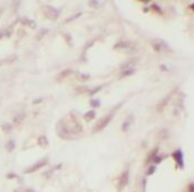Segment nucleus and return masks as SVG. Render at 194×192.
I'll list each match as a JSON object with an SVG mask.
<instances>
[{
  "label": "nucleus",
  "instance_id": "7",
  "mask_svg": "<svg viewBox=\"0 0 194 192\" xmlns=\"http://www.w3.org/2000/svg\"><path fill=\"white\" fill-rule=\"evenodd\" d=\"M153 47L155 50H163V49H166L169 50L167 46L164 44V41H161V40H155L153 43Z\"/></svg>",
  "mask_w": 194,
  "mask_h": 192
},
{
  "label": "nucleus",
  "instance_id": "4",
  "mask_svg": "<svg viewBox=\"0 0 194 192\" xmlns=\"http://www.w3.org/2000/svg\"><path fill=\"white\" fill-rule=\"evenodd\" d=\"M114 48L115 49H123L124 52H128V49L134 48V46L132 45L131 41H121V43H118V44H116V45L114 46Z\"/></svg>",
  "mask_w": 194,
  "mask_h": 192
},
{
  "label": "nucleus",
  "instance_id": "3",
  "mask_svg": "<svg viewBox=\"0 0 194 192\" xmlns=\"http://www.w3.org/2000/svg\"><path fill=\"white\" fill-rule=\"evenodd\" d=\"M44 9H45V15L48 17L49 19H51V20H55V19H57V17H58V15H59V11H58L55 7H51V6H46Z\"/></svg>",
  "mask_w": 194,
  "mask_h": 192
},
{
  "label": "nucleus",
  "instance_id": "12",
  "mask_svg": "<svg viewBox=\"0 0 194 192\" xmlns=\"http://www.w3.org/2000/svg\"><path fill=\"white\" fill-rule=\"evenodd\" d=\"M38 143L40 144L41 146H46V145H48V140H47L46 136L41 135V136L38 137Z\"/></svg>",
  "mask_w": 194,
  "mask_h": 192
},
{
  "label": "nucleus",
  "instance_id": "18",
  "mask_svg": "<svg viewBox=\"0 0 194 192\" xmlns=\"http://www.w3.org/2000/svg\"><path fill=\"white\" fill-rule=\"evenodd\" d=\"M98 4H99V1H96V0L89 1V6H92V7H97Z\"/></svg>",
  "mask_w": 194,
  "mask_h": 192
},
{
  "label": "nucleus",
  "instance_id": "9",
  "mask_svg": "<svg viewBox=\"0 0 194 192\" xmlns=\"http://www.w3.org/2000/svg\"><path fill=\"white\" fill-rule=\"evenodd\" d=\"M81 130H83V125H81L79 123L75 122V123H74L73 127H72V128H70L69 131H70V133H74V134H77V133H81Z\"/></svg>",
  "mask_w": 194,
  "mask_h": 192
},
{
  "label": "nucleus",
  "instance_id": "21",
  "mask_svg": "<svg viewBox=\"0 0 194 192\" xmlns=\"http://www.w3.org/2000/svg\"><path fill=\"white\" fill-rule=\"evenodd\" d=\"M8 146H7V149H8L9 151H11L12 149H13V142L12 141H10V142H8V144H7Z\"/></svg>",
  "mask_w": 194,
  "mask_h": 192
},
{
  "label": "nucleus",
  "instance_id": "6",
  "mask_svg": "<svg viewBox=\"0 0 194 192\" xmlns=\"http://www.w3.org/2000/svg\"><path fill=\"white\" fill-rule=\"evenodd\" d=\"M45 164H46V160H41L40 162H38V163L35 164V165H32L31 168L27 169V170H26V173H31V172H35L36 170L40 169L41 167H44Z\"/></svg>",
  "mask_w": 194,
  "mask_h": 192
},
{
  "label": "nucleus",
  "instance_id": "23",
  "mask_svg": "<svg viewBox=\"0 0 194 192\" xmlns=\"http://www.w3.org/2000/svg\"><path fill=\"white\" fill-rule=\"evenodd\" d=\"M190 192H193V183L190 184Z\"/></svg>",
  "mask_w": 194,
  "mask_h": 192
},
{
  "label": "nucleus",
  "instance_id": "24",
  "mask_svg": "<svg viewBox=\"0 0 194 192\" xmlns=\"http://www.w3.org/2000/svg\"><path fill=\"white\" fill-rule=\"evenodd\" d=\"M26 192H34V191H32L31 189H28V190H27V191H26Z\"/></svg>",
  "mask_w": 194,
  "mask_h": 192
},
{
  "label": "nucleus",
  "instance_id": "11",
  "mask_svg": "<svg viewBox=\"0 0 194 192\" xmlns=\"http://www.w3.org/2000/svg\"><path fill=\"white\" fill-rule=\"evenodd\" d=\"M95 117V111L94 110H90L89 112H87L85 115H84V119L86 121H90V120H93Z\"/></svg>",
  "mask_w": 194,
  "mask_h": 192
},
{
  "label": "nucleus",
  "instance_id": "10",
  "mask_svg": "<svg viewBox=\"0 0 194 192\" xmlns=\"http://www.w3.org/2000/svg\"><path fill=\"white\" fill-rule=\"evenodd\" d=\"M174 155V158L176 159V161H178V165H181V168L183 167V155H182V152L180 151H176L175 153L173 154Z\"/></svg>",
  "mask_w": 194,
  "mask_h": 192
},
{
  "label": "nucleus",
  "instance_id": "14",
  "mask_svg": "<svg viewBox=\"0 0 194 192\" xmlns=\"http://www.w3.org/2000/svg\"><path fill=\"white\" fill-rule=\"evenodd\" d=\"M134 72H135V70H134L133 68H132V69L125 70V72H123V74H122V77H123V76H129V75H132Z\"/></svg>",
  "mask_w": 194,
  "mask_h": 192
},
{
  "label": "nucleus",
  "instance_id": "20",
  "mask_svg": "<svg viewBox=\"0 0 194 192\" xmlns=\"http://www.w3.org/2000/svg\"><path fill=\"white\" fill-rule=\"evenodd\" d=\"M154 171H155V167H151L148 169V171H147V176H151V174H153Z\"/></svg>",
  "mask_w": 194,
  "mask_h": 192
},
{
  "label": "nucleus",
  "instance_id": "16",
  "mask_svg": "<svg viewBox=\"0 0 194 192\" xmlns=\"http://www.w3.org/2000/svg\"><path fill=\"white\" fill-rule=\"evenodd\" d=\"M90 104H92L94 107H97V106H99V105H101V102H99V99H94V101H92V102H90Z\"/></svg>",
  "mask_w": 194,
  "mask_h": 192
},
{
  "label": "nucleus",
  "instance_id": "17",
  "mask_svg": "<svg viewBox=\"0 0 194 192\" xmlns=\"http://www.w3.org/2000/svg\"><path fill=\"white\" fill-rule=\"evenodd\" d=\"M79 16H81V12H78V13H76L75 16H73V17H70V18H68L67 19V22H69V21H72L73 19H76V18H78Z\"/></svg>",
  "mask_w": 194,
  "mask_h": 192
},
{
  "label": "nucleus",
  "instance_id": "5",
  "mask_svg": "<svg viewBox=\"0 0 194 192\" xmlns=\"http://www.w3.org/2000/svg\"><path fill=\"white\" fill-rule=\"evenodd\" d=\"M73 73V70L72 69H65V70H63V72H60V73L58 74L56 76V79L58 81V82H61L63 79H65L66 77H68L70 74Z\"/></svg>",
  "mask_w": 194,
  "mask_h": 192
},
{
  "label": "nucleus",
  "instance_id": "1",
  "mask_svg": "<svg viewBox=\"0 0 194 192\" xmlns=\"http://www.w3.org/2000/svg\"><path fill=\"white\" fill-rule=\"evenodd\" d=\"M56 131H57V134L59 135L60 137H63V139L68 137L69 134H70V131L68 130V127H67V125H66V123H65L64 121L58 122L57 127H56Z\"/></svg>",
  "mask_w": 194,
  "mask_h": 192
},
{
  "label": "nucleus",
  "instance_id": "13",
  "mask_svg": "<svg viewBox=\"0 0 194 192\" xmlns=\"http://www.w3.org/2000/svg\"><path fill=\"white\" fill-rule=\"evenodd\" d=\"M89 77H90L89 74H77V78L81 82H85V81L89 79Z\"/></svg>",
  "mask_w": 194,
  "mask_h": 192
},
{
  "label": "nucleus",
  "instance_id": "19",
  "mask_svg": "<svg viewBox=\"0 0 194 192\" xmlns=\"http://www.w3.org/2000/svg\"><path fill=\"white\" fill-rule=\"evenodd\" d=\"M48 33V29H45V28H43V30H41V33L39 34V36H38V39H40L41 37L44 36L45 34H47Z\"/></svg>",
  "mask_w": 194,
  "mask_h": 192
},
{
  "label": "nucleus",
  "instance_id": "15",
  "mask_svg": "<svg viewBox=\"0 0 194 192\" xmlns=\"http://www.w3.org/2000/svg\"><path fill=\"white\" fill-rule=\"evenodd\" d=\"M129 122H131V120L129 121H127V122H124V124H123V126H122V130L125 132L128 130V125H129Z\"/></svg>",
  "mask_w": 194,
  "mask_h": 192
},
{
  "label": "nucleus",
  "instance_id": "22",
  "mask_svg": "<svg viewBox=\"0 0 194 192\" xmlns=\"http://www.w3.org/2000/svg\"><path fill=\"white\" fill-rule=\"evenodd\" d=\"M101 87H97V88H95V90H94L93 92H92V94H95V93H96L97 90H101Z\"/></svg>",
  "mask_w": 194,
  "mask_h": 192
},
{
  "label": "nucleus",
  "instance_id": "2",
  "mask_svg": "<svg viewBox=\"0 0 194 192\" xmlns=\"http://www.w3.org/2000/svg\"><path fill=\"white\" fill-rule=\"evenodd\" d=\"M112 117H113V115L110 114V115L105 116V117H103L101 120H99V121L95 124V126H94V128H93L94 133H96V132H98V131H101L104 127L107 126V124L112 121Z\"/></svg>",
  "mask_w": 194,
  "mask_h": 192
},
{
  "label": "nucleus",
  "instance_id": "8",
  "mask_svg": "<svg viewBox=\"0 0 194 192\" xmlns=\"http://www.w3.org/2000/svg\"><path fill=\"white\" fill-rule=\"evenodd\" d=\"M127 179H128V171H125L121 176V182H119V189L125 187L127 184Z\"/></svg>",
  "mask_w": 194,
  "mask_h": 192
}]
</instances>
